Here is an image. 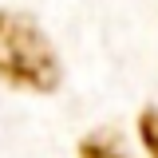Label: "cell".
<instances>
[{
	"mask_svg": "<svg viewBox=\"0 0 158 158\" xmlns=\"http://www.w3.org/2000/svg\"><path fill=\"white\" fill-rule=\"evenodd\" d=\"M59 79L63 63L40 20L20 8H0V83L28 95H52Z\"/></svg>",
	"mask_w": 158,
	"mask_h": 158,
	"instance_id": "6da1fadb",
	"label": "cell"
},
{
	"mask_svg": "<svg viewBox=\"0 0 158 158\" xmlns=\"http://www.w3.org/2000/svg\"><path fill=\"white\" fill-rule=\"evenodd\" d=\"M138 138H142L146 154L158 158V107H142L138 111Z\"/></svg>",
	"mask_w": 158,
	"mask_h": 158,
	"instance_id": "7a4b0ae2",
	"label": "cell"
},
{
	"mask_svg": "<svg viewBox=\"0 0 158 158\" xmlns=\"http://www.w3.org/2000/svg\"><path fill=\"white\" fill-rule=\"evenodd\" d=\"M79 158H127L123 154V146H115L107 135H91L79 142Z\"/></svg>",
	"mask_w": 158,
	"mask_h": 158,
	"instance_id": "3957f363",
	"label": "cell"
}]
</instances>
